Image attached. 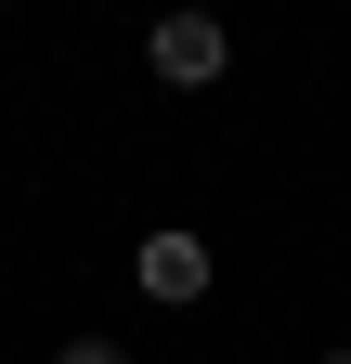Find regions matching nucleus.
<instances>
[{"label":"nucleus","instance_id":"obj_1","mask_svg":"<svg viewBox=\"0 0 351 364\" xmlns=\"http://www.w3.org/2000/svg\"><path fill=\"white\" fill-rule=\"evenodd\" d=\"M144 65H156V91H208V78L234 65V26L183 0V14H156V26H144Z\"/></svg>","mask_w":351,"mask_h":364},{"label":"nucleus","instance_id":"obj_2","mask_svg":"<svg viewBox=\"0 0 351 364\" xmlns=\"http://www.w3.org/2000/svg\"><path fill=\"white\" fill-rule=\"evenodd\" d=\"M208 273H222V260H208V235H183V221H156V235L130 247V287H144L156 312H183V299H208Z\"/></svg>","mask_w":351,"mask_h":364},{"label":"nucleus","instance_id":"obj_3","mask_svg":"<svg viewBox=\"0 0 351 364\" xmlns=\"http://www.w3.org/2000/svg\"><path fill=\"white\" fill-rule=\"evenodd\" d=\"M53 364H130V351H117V338H65Z\"/></svg>","mask_w":351,"mask_h":364},{"label":"nucleus","instance_id":"obj_4","mask_svg":"<svg viewBox=\"0 0 351 364\" xmlns=\"http://www.w3.org/2000/svg\"><path fill=\"white\" fill-rule=\"evenodd\" d=\"M313 364H351V351H313Z\"/></svg>","mask_w":351,"mask_h":364}]
</instances>
